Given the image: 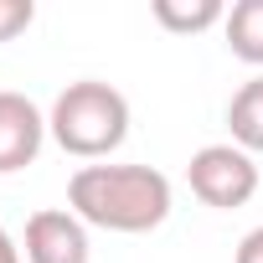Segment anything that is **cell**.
<instances>
[{"mask_svg": "<svg viewBox=\"0 0 263 263\" xmlns=\"http://www.w3.org/2000/svg\"><path fill=\"white\" fill-rule=\"evenodd\" d=\"M186 181H191V196L201 206H217V212H232V206H248L253 191H258V160L248 150H237L232 140L227 145H201L186 165Z\"/></svg>", "mask_w": 263, "mask_h": 263, "instance_id": "cell-3", "label": "cell"}, {"mask_svg": "<svg viewBox=\"0 0 263 263\" xmlns=\"http://www.w3.org/2000/svg\"><path fill=\"white\" fill-rule=\"evenodd\" d=\"M47 114L26 98V93H0V176H16V171H26L36 155H42V145H47Z\"/></svg>", "mask_w": 263, "mask_h": 263, "instance_id": "cell-5", "label": "cell"}, {"mask_svg": "<svg viewBox=\"0 0 263 263\" xmlns=\"http://www.w3.org/2000/svg\"><path fill=\"white\" fill-rule=\"evenodd\" d=\"M31 21H36V6H31V0H0V42H16Z\"/></svg>", "mask_w": 263, "mask_h": 263, "instance_id": "cell-9", "label": "cell"}, {"mask_svg": "<svg viewBox=\"0 0 263 263\" xmlns=\"http://www.w3.org/2000/svg\"><path fill=\"white\" fill-rule=\"evenodd\" d=\"M150 16L165 31H176V36H196V31L227 21V6H222V0H155Z\"/></svg>", "mask_w": 263, "mask_h": 263, "instance_id": "cell-8", "label": "cell"}, {"mask_svg": "<svg viewBox=\"0 0 263 263\" xmlns=\"http://www.w3.org/2000/svg\"><path fill=\"white\" fill-rule=\"evenodd\" d=\"M47 129L52 140L78 155V160H103L114 155L124 140H129V98L114 88V83H98V78H78L57 93L52 114H47Z\"/></svg>", "mask_w": 263, "mask_h": 263, "instance_id": "cell-2", "label": "cell"}, {"mask_svg": "<svg viewBox=\"0 0 263 263\" xmlns=\"http://www.w3.org/2000/svg\"><path fill=\"white\" fill-rule=\"evenodd\" d=\"M0 263H21V242H11L6 227H0Z\"/></svg>", "mask_w": 263, "mask_h": 263, "instance_id": "cell-11", "label": "cell"}, {"mask_svg": "<svg viewBox=\"0 0 263 263\" xmlns=\"http://www.w3.org/2000/svg\"><path fill=\"white\" fill-rule=\"evenodd\" d=\"M67 212L103 232H155L171 217V181L155 165H78Z\"/></svg>", "mask_w": 263, "mask_h": 263, "instance_id": "cell-1", "label": "cell"}, {"mask_svg": "<svg viewBox=\"0 0 263 263\" xmlns=\"http://www.w3.org/2000/svg\"><path fill=\"white\" fill-rule=\"evenodd\" d=\"M227 129H232V145L248 155H263V72L248 78L232 98H227Z\"/></svg>", "mask_w": 263, "mask_h": 263, "instance_id": "cell-6", "label": "cell"}, {"mask_svg": "<svg viewBox=\"0 0 263 263\" xmlns=\"http://www.w3.org/2000/svg\"><path fill=\"white\" fill-rule=\"evenodd\" d=\"M21 258L26 263H88L93 242H88V222L72 217L67 206H42L26 217V237H21Z\"/></svg>", "mask_w": 263, "mask_h": 263, "instance_id": "cell-4", "label": "cell"}, {"mask_svg": "<svg viewBox=\"0 0 263 263\" xmlns=\"http://www.w3.org/2000/svg\"><path fill=\"white\" fill-rule=\"evenodd\" d=\"M232 263H263V227H253V232H248V237L237 242Z\"/></svg>", "mask_w": 263, "mask_h": 263, "instance_id": "cell-10", "label": "cell"}, {"mask_svg": "<svg viewBox=\"0 0 263 263\" xmlns=\"http://www.w3.org/2000/svg\"><path fill=\"white\" fill-rule=\"evenodd\" d=\"M222 36H227L237 62L263 67V0H237L227 11V21H222Z\"/></svg>", "mask_w": 263, "mask_h": 263, "instance_id": "cell-7", "label": "cell"}]
</instances>
